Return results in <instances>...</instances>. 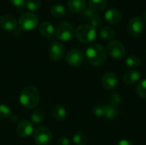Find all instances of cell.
I'll list each match as a JSON object with an SVG mask.
<instances>
[{
    "mask_svg": "<svg viewBox=\"0 0 146 145\" xmlns=\"http://www.w3.org/2000/svg\"><path fill=\"white\" fill-rule=\"evenodd\" d=\"M9 2L18 9H21L26 6L27 0H9Z\"/></svg>",
    "mask_w": 146,
    "mask_h": 145,
    "instance_id": "obj_33",
    "label": "cell"
},
{
    "mask_svg": "<svg viewBox=\"0 0 146 145\" xmlns=\"http://www.w3.org/2000/svg\"><path fill=\"white\" fill-rule=\"evenodd\" d=\"M51 114H52V116L56 121H63L67 116V111H66L65 108L63 106H62L61 104L54 105L51 109Z\"/></svg>",
    "mask_w": 146,
    "mask_h": 145,
    "instance_id": "obj_19",
    "label": "cell"
},
{
    "mask_svg": "<svg viewBox=\"0 0 146 145\" xmlns=\"http://www.w3.org/2000/svg\"><path fill=\"white\" fill-rule=\"evenodd\" d=\"M66 61L68 65L72 67H79L84 62V56L78 49L70 50L66 55Z\"/></svg>",
    "mask_w": 146,
    "mask_h": 145,
    "instance_id": "obj_10",
    "label": "cell"
},
{
    "mask_svg": "<svg viewBox=\"0 0 146 145\" xmlns=\"http://www.w3.org/2000/svg\"><path fill=\"white\" fill-rule=\"evenodd\" d=\"M73 142L75 145H86L87 137L83 132L78 131L73 136Z\"/></svg>",
    "mask_w": 146,
    "mask_h": 145,
    "instance_id": "obj_23",
    "label": "cell"
},
{
    "mask_svg": "<svg viewBox=\"0 0 146 145\" xmlns=\"http://www.w3.org/2000/svg\"><path fill=\"white\" fill-rule=\"evenodd\" d=\"M39 19L38 15L33 12L22 14L18 20V26L22 31H32L38 25Z\"/></svg>",
    "mask_w": 146,
    "mask_h": 145,
    "instance_id": "obj_4",
    "label": "cell"
},
{
    "mask_svg": "<svg viewBox=\"0 0 146 145\" xmlns=\"http://www.w3.org/2000/svg\"><path fill=\"white\" fill-rule=\"evenodd\" d=\"M74 33V28L71 22L63 21L60 22L56 28V36L61 41H69Z\"/></svg>",
    "mask_w": 146,
    "mask_h": 145,
    "instance_id": "obj_5",
    "label": "cell"
},
{
    "mask_svg": "<svg viewBox=\"0 0 146 145\" xmlns=\"http://www.w3.org/2000/svg\"><path fill=\"white\" fill-rule=\"evenodd\" d=\"M119 115V110L116 107H114L110 104L104 105V117L108 120H114Z\"/></svg>",
    "mask_w": 146,
    "mask_h": 145,
    "instance_id": "obj_21",
    "label": "cell"
},
{
    "mask_svg": "<svg viewBox=\"0 0 146 145\" xmlns=\"http://www.w3.org/2000/svg\"><path fill=\"white\" fill-rule=\"evenodd\" d=\"M20 103L26 109H34L40 101V93L37 87L29 85L26 86L21 91L19 97Z\"/></svg>",
    "mask_w": 146,
    "mask_h": 145,
    "instance_id": "obj_1",
    "label": "cell"
},
{
    "mask_svg": "<svg viewBox=\"0 0 146 145\" xmlns=\"http://www.w3.org/2000/svg\"><path fill=\"white\" fill-rule=\"evenodd\" d=\"M95 15H96V13H94L92 10H91L88 8L87 9H85L82 11V18H83V20L87 21H90Z\"/></svg>",
    "mask_w": 146,
    "mask_h": 145,
    "instance_id": "obj_32",
    "label": "cell"
},
{
    "mask_svg": "<svg viewBox=\"0 0 146 145\" xmlns=\"http://www.w3.org/2000/svg\"><path fill=\"white\" fill-rule=\"evenodd\" d=\"M42 5V0H27L26 7L29 11H35Z\"/></svg>",
    "mask_w": 146,
    "mask_h": 145,
    "instance_id": "obj_26",
    "label": "cell"
},
{
    "mask_svg": "<svg viewBox=\"0 0 146 145\" xmlns=\"http://www.w3.org/2000/svg\"><path fill=\"white\" fill-rule=\"evenodd\" d=\"M65 54L64 45L58 41L52 42L48 50V55L50 60L53 62H60Z\"/></svg>",
    "mask_w": 146,
    "mask_h": 145,
    "instance_id": "obj_9",
    "label": "cell"
},
{
    "mask_svg": "<svg viewBox=\"0 0 146 145\" xmlns=\"http://www.w3.org/2000/svg\"><path fill=\"white\" fill-rule=\"evenodd\" d=\"M38 30H39L40 34L46 38H51L55 33V27L52 25V23L49 21H43L39 25Z\"/></svg>",
    "mask_w": 146,
    "mask_h": 145,
    "instance_id": "obj_17",
    "label": "cell"
},
{
    "mask_svg": "<svg viewBox=\"0 0 146 145\" xmlns=\"http://www.w3.org/2000/svg\"><path fill=\"white\" fill-rule=\"evenodd\" d=\"M44 113L41 110H39V109L34 110L32 113V115H31L32 123H34L35 125H38V124L42 123L44 121Z\"/></svg>",
    "mask_w": 146,
    "mask_h": 145,
    "instance_id": "obj_25",
    "label": "cell"
},
{
    "mask_svg": "<svg viewBox=\"0 0 146 145\" xmlns=\"http://www.w3.org/2000/svg\"><path fill=\"white\" fill-rule=\"evenodd\" d=\"M87 61L95 67L104 65L107 61V52L105 48L100 44H93L86 50Z\"/></svg>",
    "mask_w": 146,
    "mask_h": 145,
    "instance_id": "obj_2",
    "label": "cell"
},
{
    "mask_svg": "<svg viewBox=\"0 0 146 145\" xmlns=\"http://www.w3.org/2000/svg\"><path fill=\"white\" fill-rule=\"evenodd\" d=\"M0 37H1V32H0Z\"/></svg>",
    "mask_w": 146,
    "mask_h": 145,
    "instance_id": "obj_38",
    "label": "cell"
},
{
    "mask_svg": "<svg viewBox=\"0 0 146 145\" xmlns=\"http://www.w3.org/2000/svg\"><path fill=\"white\" fill-rule=\"evenodd\" d=\"M107 0H89L88 9L92 10L94 13L98 14L104 11L107 8Z\"/></svg>",
    "mask_w": 146,
    "mask_h": 145,
    "instance_id": "obj_16",
    "label": "cell"
},
{
    "mask_svg": "<svg viewBox=\"0 0 146 145\" xmlns=\"http://www.w3.org/2000/svg\"><path fill=\"white\" fill-rule=\"evenodd\" d=\"M107 51L112 58L116 60H121L126 56L125 46L118 40H111L107 44Z\"/></svg>",
    "mask_w": 146,
    "mask_h": 145,
    "instance_id": "obj_7",
    "label": "cell"
},
{
    "mask_svg": "<svg viewBox=\"0 0 146 145\" xmlns=\"http://www.w3.org/2000/svg\"><path fill=\"white\" fill-rule=\"evenodd\" d=\"M140 64H141V60L136 55H131V56H127L126 59V65L131 68H136L139 67Z\"/></svg>",
    "mask_w": 146,
    "mask_h": 145,
    "instance_id": "obj_24",
    "label": "cell"
},
{
    "mask_svg": "<svg viewBox=\"0 0 146 145\" xmlns=\"http://www.w3.org/2000/svg\"><path fill=\"white\" fill-rule=\"evenodd\" d=\"M9 115H10V109L4 104H0V121L9 118Z\"/></svg>",
    "mask_w": 146,
    "mask_h": 145,
    "instance_id": "obj_30",
    "label": "cell"
},
{
    "mask_svg": "<svg viewBox=\"0 0 146 145\" xmlns=\"http://www.w3.org/2000/svg\"><path fill=\"white\" fill-rule=\"evenodd\" d=\"M68 9L74 13L82 12L86 6V0H68Z\"/></svg>",
    "mask_w": 146,
    "mask_h": 145,
    "instance_id": "obj_18",
    "label": "cell"
},
{
    "mask_svg": "<svg viewBox=\"0 0 146 145\" xmlns=\"http://www.w3.org/2000/svg\"><path fill=\"white\" fill-rule=\"evenodd\" d=\"M145 22L143 19H141L140 17L138 16L133 17L128 22L127 31L128 33L133 38H139L140 36H142V34L145 32Z\"/></svg>",
    "mask_w": 146,
    "mask_h": 145,
    "instance_id": "obj_6",
    "label": "cell"
},
{
    "mask_svg": "<svg viewBox=\"0 0 146 145\" xmlns=\"http://www.w3.org/2000/svg\"><path fill=\"white\" fill-rule=\"evenodd\" d=\"M89 22H90L91 26H92L93 27L96 28V27H98V26H101L103 24V18L98 14H96Z\"/></svg>",
    "mask_w": 146,
    "mask_h": 145,
    "instance_id": "obj_31",
    "label": "cell"
},
{
    "mask_svg": "<svg viewBox=\"0 0 146 145\" xmlns=\"http://www.w3.org/2000/svg\"><path fill=\"white\" fill-rule=\"evenodd\" d=\"M9 120H10L11 122L15 123V122L18 121V117H17L16 115H11V116H9Z\"/></svg>",
    "mask_w": 146,
    "mask_h": 145,
    "instance_id": "obj_36",
    "label": "cell"
},
{
    "mask_svg": "<svg viewBox=\"0 0 146 145\" xmlns=\"http://www.w3.org/2000/svg\"><path fill=\"white\" fill-rule=\"evenodd\" d=\"M121 103V97L118 92H113L109 99V104L114 106V107H118Z\"/></svg>",
    "mask_w": 146,
    "mask_h": 145,
    "instance_id": "obj_27",
    "label": "cell"
},
{
    "mask_svg": "<svg viewBox=\"0 0 146 145\" xmlns=\"http://www.w3.org/2000/svg\"><path fill=\"white\" fill-rule=\"evenodd\" d=\"M17 22L14 16L10 15H4L0 18V26L5 31H14L16 28Z\"/></svg>",
    "mask_w": 146,
    "mask_h": 145,
    "instance_id": "obj_14",
    "label": "cell"
},
{
    "mask_svg": "<svg viewBox=\"0 0 146 145\" xmlns=\"http://www.w3.org/2000/svg\"><path fill=\"white\" fill-rule=\"evenodd\" d=\"M143 18H144V20L146 21V10L144 12V14H143Z\"/></svg>",
    "mask_w": 146,
    "mask_h": 145,
    "instance_id": "obj_37",
    "label": "cell"
},
{
    "mask_svg": "<svg viewBox=\"0 0 146 145\" xmlns=\"http://www.w3.org/2000/svg\"><path fill=\"white\" fill-rule=\"evenodd\" d=\"M102 85L105 90L112 91L116 88L118 85V77L114 73H106L102 79Z\"/></svg>",
    "mask_w": 146,
    "mask_h": 145,
    "instance_id": "obj_12",
    "label": "cell"
},
{
    "mask_svg": "<svg viewBox=\"0 0 146 145\" xmlns=\"http://www.w3.org/2000/svg\"><path fill=\"white\" fill-rule=\"evenodd\" d=\"M74 34L79 41L88 44L95 40L97 37V31L96 28L90 24H81L76 27Z\"/></svg>",
    "mask_w": 146,
    "mask_h": 145,
    "instance_id": "obj_3",
    "label": "cell"
},
{
    "mask_svg": "<svg viewBox=\"0 0 146 145\" xmlns=\"http://www.w3.org/2000/svg\"><path fill=\"white\" fill-rule=\"evenodd\" d=\"M66 13H67L66 8L60 3H56L50 8V14L56 18L63 17L66 15Z\"/></svg>",
    "mask_w": 146,
    "mask_h": 145,
    "instance_id": "obj_22",
    "label": "cell"
},
{
    "mask_svg": "<svg viewBox=\"0 0 146 145\" xmlns=\"http://www.w3.org/2000/svg\"><path fill=\"white\" fill-rule=\"evenodd\" d=\"M116 145H133V143H132L131 141H129V140L122 139V140L119 141Z\"/></svg>",
    "mask_w": 146,
    "mask_h": 145,
    "instance_id": "obj_35",
    "label": "cell"
},
{
    "mask_svg": "<svg viewBox=\"0 0 146 145\" xmlns=\"http://www.w3.org/2000/svg\"><path fill=\"white\" fill-rule=\"evenodd\" d=\"M57 145H70V141L66 136H62L57 139Z\"/></svg>",
    "mask_w": 146,
    "mask_h": 145,
    "instance_id": "obj_34",
    "label": "cell"
},
{
    "mask_svg": "<svg viewBox=\"0 0 146 145\" xmlns=\"http://www.w3.org/2000/svg\"><path fill=\"white\" fill-rule=\"evenodd\" d=\"M123 81L127 85H133L137 83L140 79V73L137 70L128 69L123 74Z\"/></svg>",
    "mask_w": 146,
    "mask_h": 145,
    "instance_id": "obj_15",
    "label": "cell"
},
{
    "mask_svg": "<svg viewBox=\"0 0 146 145\" xmlns=\"http://www.w3.org/2000/svg\"><path fill=\"white\" fill-rule=\"evenodd\" d=\"M92 112L97 117H104V105L97 104L93 106Z\"/></svg>",
    "mask_w": 146,
    "mask_h": 145,
    "instance_id": "obj_29",
    "label": "cell"
},
{
    "mask_svg": "<svg viewBox=\"0 0 146 145\" xmlns=\"http://www.w3.org/2000/svg\"><path fill=\"white\" fill-rule=\"evenodd\" d=\"M33 140L37 145H48L52 140V134L50 129L41 126L33 132Z\"/></svg>",
    "mask_w": 146,
    "mask_h": 145,
    "instance_id": "obj_8",
    "label": "cell"
},
{
    "mask_svg": "<svg viewBox=\"0 0 146 145\" xmlns=\"http://www.w3.org/2000/svg\"><path fill=\"white\" fill-rule=\"evenodd\" d=\"M145 54H146V49H145Z\"/></svg>",
    "mask_w": 146,
    "mask_h": 145,
    "instance_id": "obj_39",
    "label": "cell"
},
{
    "mask_svg": "<svg viewBox=\"0 0 146 145\" xmlns=\"http://www.w3.org/2000/svg\"><path fill=\"white\" fill-rule=\"evenodd\" d=\"M99 35L104 40H114L115 37V31L111 26H104L99 31Z\"/></svg>",
    "mask_w": 146,
    "mask_h": 145,
    "instance_id": "obj_20",
    "label": "cell"
},
{
    "mask_svg": "<svg viewBox=\"0 0 146 145\" xmlns=\"http://www.w3.org/2000/svg\"><path fill=\"white\" fill-rule=\"evenodd\" d=\"M137 94L139 97L146 99V79L142 80L136 87Z\"/></svg>",
    "mask_w": 146,
    "mask_h": 145,
    "instance_id": "obj_28",
    "label": "cell"
},
{
    "mask_svg": "<svg viewBox=\"0 0 146 145\" xmlns=\"http://www.w3.org/2000/svg\"><path fill=\"white\" fill-rule=\"evenodd\" d=\"M104 18L108 23L111 25H117L122 20V14L117 9H110L104 14Z\"/></svg>",
    "mask_w": 146,
    "mask_h": 145,
    "instance_id": "obj_13",
    "label": "cell"
},
{
    "mask_svg": "<svg viewBox=\"0 0 146 145\" xmlns=\"http://www.w3.org/2000/svg\"><path fill=\"white\" fill-rule=\"evenodd\" d=\"M33 132V124L27 120L21 121L16 127V132L20 138L29 137Z\"/></svg>",
    "mask_w": 146,
    "mask_h": 145,
    "instance_id": "obj_11",
    "label": "cell"
}]
</instances>
